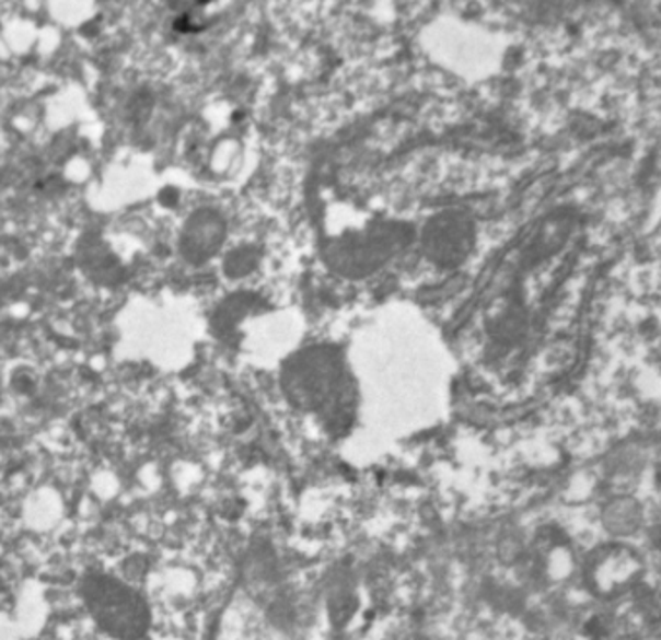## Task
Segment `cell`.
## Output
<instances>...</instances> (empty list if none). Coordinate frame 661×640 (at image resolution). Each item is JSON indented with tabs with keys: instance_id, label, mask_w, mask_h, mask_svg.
I'll list each match as a JSON object with an SVG mask.
<instances>
[{
	"instance_id": "obj_1",
	"label": "cell",
	"mask_w": 661,
	"mask_h": 640,
	"mask_svg": "<svg viewBox=\"0 0 661 640\" xmlns=\"http://www.w3.org/2000/svg\"><path fill=\"white\" fill-rule=\"evenodd\" d=\"M85 604L103 631L117 639H140L150 625V612L144 600L127 584L95 574L82 586Z\"/></svg>"
},
{
	"instance_id": "obj_2",
	"label": "cell",
	"mask_w": 661,
	"mask_h": 640,
	"mask_svg": "<svg viewBox=\"0 0 661 640\" xmlns=\"http://www.w3.org/2000/svg\"><path fill=\"white\" fill-rule=\"evenodd\" d=\"M225 237V223L213 210H198L188 218L181 233V253L190 265H204L210 260Z\"/></svg>"
}]
</instances>
